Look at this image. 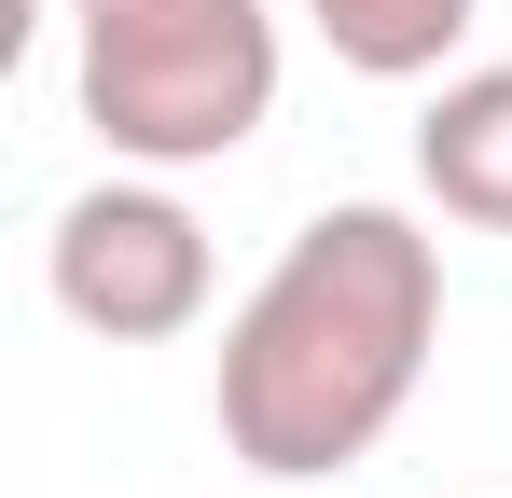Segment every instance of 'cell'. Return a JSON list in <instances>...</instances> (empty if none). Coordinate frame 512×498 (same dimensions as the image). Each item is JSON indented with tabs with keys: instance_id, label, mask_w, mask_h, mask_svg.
<instances>
[{
	"instance_id": "277c9868",
	"label": "cell",
	"mask_w": 512,
	"mask_h": 498,
	"mask_svg": "<svg viewBox=\"0 0 512 498\" xmlns=\"http://www.w3.org/2000/svg\"><path fill=\"white\" fill-rule=\"evenodd\" d=\"M416 194L471 236H512V56L499 70H457L416 111Z\"/></svg>"
},
{
	"instance_id": "5b68a950",
	"label": "cell",
	"mask_w": 512,
	"mask_h": 498,
	"mask_svg": "<svg viewBox=\"0 0 512 498\" xmlns=\"http://www.w3.org/2000/svg\"><path fill=\"white\" fill-rule=\"evenodd\" d=\"M291 14L333 42V70H360V83H429L457 42H471L485 0H291Z\"/></svg>"
},
{
	"instance_id": "7a4b0ae2",
	"label": "cell",
	"mask_w": 512,
	"mask_h": 498,
	"mask_svg": "<svg viewBox=\"0 0 512 498\" xmlns=\"http://www.w3.org/2000/svg\"><path fill=\"white\" fill-rule=\"evenodd\" d=\"M70 97L111 166H222L277 111V0H70Z\"/></svg>"
},
{
	"instance_id": "3957f363",
	"label": "cell",
	"mask_w": 512,
	"mask_h": 498,
	"mask_svg": "<svg viewBox=\"0 0 512 498\" xmlns=\"http://www.w3.org/2000/svg\"><path fill=\"white\" fill-rule=\"evenodd\" d=\"M42 291H56L97 346H167V332L208 319L222 249H208V222L180 208L167 166H111V180H84V194L56 208V236H42Z\"/></svg>"
},
{
	"instance_id": "6da1fadb",
	"label": "cell",
	"mask_w": 512,
	"mask_h": 498,
	"mask_svg": "<svg viewBox=\"0 0 512 498\" xmlns=\"http://www.w3.org/2000/svg\"><path fill=\"white\" fill-rule=\"evenodd\" d=\"M429 346H443V236L416 208L346 194L319 222H291V249L250 277V305L222 319V360H208L222 457L263 485L360 471L429 388Z\"/></svg>"
}]
</instances>
